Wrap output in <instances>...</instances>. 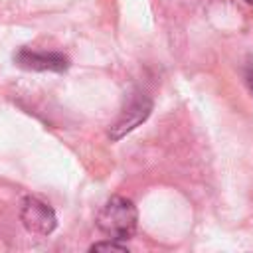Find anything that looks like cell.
<instances>
[{"label": "cell", "instance_id": "1", "mask_svg": "<svg viewBox=\"0 0 253 253\" xmlns=\"http://www.w3.org/2000/svg\"><path fill=\"white\" fill-rule=\"evenodd\" d=\"M136 208L130 200L123 196H113L105 202V206L97 213V227L109 237L117 241H126L136 231Z\"/></svg>", "mask_w": 253, "mask_h": 253}, {"label": "cell", "instance_id": "2", "mask_svg": "<svg viewBox=\"0 0 253 253\" xmlns=\"http://www.w3.org/2000/svg\"><path fill=\"white\" fill-rule=\"evenodd\" d=\"M20 219L24 227L34 235H49L57 225L55 211L45 202L34 196L24 198L20 208Z\"/></svg>", "mask_w": 253, "mask_h": 253}, {"label": "cell", "instance_id": "3", "mask_svg": "<svg viewBox=\"0 0 253 253\" xmlns=\"http://www.w3.org/2000/svg\"><path fill=\"white\" fill-rule=\"evenodd\" d=\"M152 111V101L146 95H138L130 101V105L123 111V115L117 119V123L111 126L109 130V138L111 140H119L121 136H125L126 132H130L132 128H136L142 121H146V117Z\"/></svg>", "mask_w": 253, "mask_h": 253}, {"label": "cell", "instance_id": "4", "mask_svg": "<svg viewBox=\"0 0 253 253\" xmlns=\"http://www.w3.org/2000/svg\"><path fill=\"white\" fill-rule=\"evenodd\" d=\"M14 61L24 69H34V71H65L69 67V59L63 53L32 51L28 47H22L14 55Z\"/></svg>", "mask_w": 253, "mask_h": 253}, {"label": "cell", "instance_id": "5", "mask_svg": "<svg viewBox=\"0 0 253 253\" xmlns=\"http://www.w3.org/2000/svg\"><path fill=\"white\" fill-rule=\"evenodd\" d=\"M91 251H119V253H125L126 247L121 245L117 239H109V241H99V243L91 245Z\"/></svg>", "mask_w": 253, "mask_h": 253}, {"label": "cell", "instance_id": "6", "mask_svg": "<svg viewBox=\"0 0 253 253\" xmlns=\"http://www.w3.org/2000/svg\"><path fill=\"white\" fill-rule=\"evenodd\" d=\"M247 83H249V87L253 91V63H249V67H247Z\"/></svg>", "mask_w": 253, "mask_h": 253}, {"label": "cell", "instance_id": "7", "mask_svg": "<svg viewBox=\"0 0 253 253\" xmlns=\"http://www.w3.org/2000/svg\"><path fill=\"white\" fill-rule=\"evenodd\" d=\"M245 2H249V4H253V0H245Z\"/></svg>", "mask_w": 253, "mask_h": 253}]
</instances>
